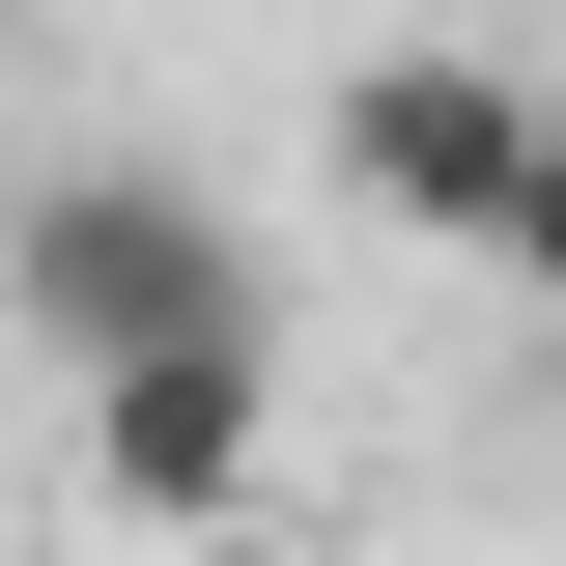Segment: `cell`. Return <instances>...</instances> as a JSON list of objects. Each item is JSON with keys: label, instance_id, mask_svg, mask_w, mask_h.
I'll return each instance as SVG.
<instances>
[{"label": "cell", "instance_id": "obj_1", "mask_svg": "<svg viewBox=\"0 0 566 566\" xmlns=\"http://www.w3.org/2000/svg\"><path fill=\"white\" fill-rule=\"evenodd\" d=\"M0 312L57 368H142V340H283V255L199 199V170H29L0 199Z\"/></svg>", "mask_w": 566, "mask_h": 566}, {"label": "cell", "instance_id": "obj_2", "mask_svg": "<svg viewBox=\"0 0 566 566\" xmlns=\"http://www.w3.org/2000/svg\"><path fill=\"white\" fill-rule=\"evenodd\" d=\"M57 424H85V510H114V538H255V510H283V340L57 368Z\"/></svg>", "mask_w": 566, "mask_h": 566}, {"label": "cell", "instance_id": "obj_3", "mask_svg": "<svg viewBox=\"0 0 566 566\" xmlns=\"http://www.w3.org/2000/svg\"><path fill=\"white\" fill-rule=\"evenodd\" d=\"M510 170H538V57H453V29H397V57H340V199L397 227V255H482Z\"/></svg>", "mask_w": 566, "mask_h": 566}, {"label": "cell", "instance_id": "obj_4", "mask_svg": "<svg viewBox=\"0 0 566 566\" xmlns=\"http://www.w3.org/2000/svg\"><path fill=\"white\" fill-rule=\"evenodd\" d=\"M482 283H538V312H566V114H538V170H510V227H482Z\"/></svg>", "mask_w": 566, "mask_h": 566}]
</instances>
